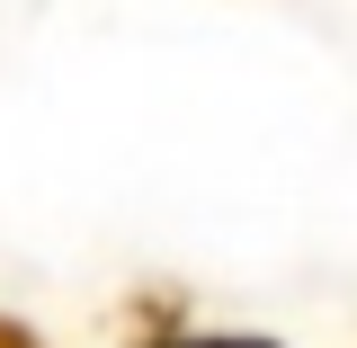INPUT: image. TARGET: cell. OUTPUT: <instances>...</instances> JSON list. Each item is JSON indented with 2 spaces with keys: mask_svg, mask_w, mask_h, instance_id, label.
<instances>
[{
  "mask_svg": "<svg viewBox=\"0 0 357 348\" xmlns=\"http://www.w3.org/2000/svg\"><path fill=\"white\" fill-rule=\"evenodd\" d=\"M197 348H223V340H197Z\"/></svg>",
  "mask_w": 357,
  "mask_h": 348,
  "instance_id": "6da1fadb",
  "label": "cell"
}]
</instances>
